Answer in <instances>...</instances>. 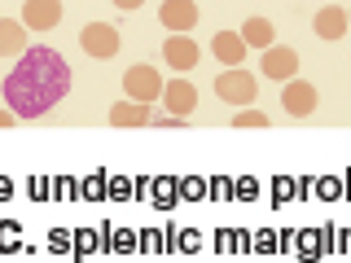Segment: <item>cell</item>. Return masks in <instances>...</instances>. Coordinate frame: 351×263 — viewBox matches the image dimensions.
Instances as JSON below:
<instances>
[{
  "label": "cell",
  "mask_w": 351,
  "mask_h": 263,
  "mask_svg": "<svg viewBox=\"0 0 351 263\" xmlns=\"http://www.w3.org/2000/svg\"><path fill=\"white\" fill-rule=\"evenodd\" d=\"M162 62H167L176 75H189L193 66L202 62V49L189 40V31H171V36L162 40Z\"/></svg>",
  "instance_id": "obj_6"
},
{
  "label": "cell",
  "mask_w": 351,
  "mask_h": 263,
  "mask_svg": "<svg viewBox=\"0 0 351 263\" xmlns=\"http://www.w3.org/2000/svg\"><path fill=\"white\" fill-rule=\"evenodd\" d=\"M228 123H233V127H268L272 118H268V114H259L255 105H241V114H233Z\"/></svg>",
  "instance_id": "obj_16"
},
{
  "label": "cell",
  "mask_w": 351,
  "mask_h": 263,
  "mask_svg": "<svg viewBox=\"0 0 351 263\" xmlns=\"http://www.w3.org/2000/svg\"><path fill=\"white\" fill-rule=\"evenodd\" d=\"M71 84H75L71 62L58 49H49V44H36L22 58H14V71L0 84V97H5V105L18 118H40L71 92Z\"/></svg>",
  "instance_id": "obj_1"
},
{
  "label": "cell",
  "mask_w": 351,
  "mask_h": 263,
  "mask_svg": "<svg viewBox=\"0 0 351 263\" xmlns=\"http://www.w3.org/2000/svg\"><path fill=\"white\" fill-rule=\"evenodd\" d=\"M110 127H149V105L145 101H132V97H123V101L110 105Z\"/></svg>",
  "instance_id": "obj_14"
},
{
  "label": "cell",
  "mask_w": 351,
  "mask_h": 263,
  "mask_svg": "<svg viewBox=\"0 0 351 263\" xmlns=\"http://www.w3.org/2000/svg\"><path fill=\"white\" fill-rule=\"evenodd\" d=\"M141 5H145V0H114V9H123V14H136Z\"/></svg>",
  "instance_id": "obj_17"
},
{
  "label": "cell",
  "mask_w": 351,
  "mask_h": 263,
  "mask_svg": "<svg viewBox=\"0 0 351 263\" xmlns=\"http://www.w3.org/2000/svg\"><path fill=\"white\" fill-rule=\"evenodd\" d=\"M22 22L27 31H53L62 22V0H22Z\"/></svg>",
  "instance_id": "obj_10"
},
{
  "label": "cell",
  "mask_w": 351,
  "mask_h": 263,
  "mask_svg": "<svg viewBox=\"0 0 351 263\" xmlns=\"http://www.w3.org/2000/svg\"><path fill=\"white\" fill-rule=\"evenodd\" d=\"M31 49V31L22 18H0V58H22Z\"/></svg>",
  "instance_id": "obj_13"
},
{
  "label": "cell",
  "mask_w": 351,
  "mask_h": 263,
  "mask_svg": "<svg viewBox=\"0 0 351 263\" xmlns=\"http://www.w3.org/2000/svg\"><path fill=\"white\" fill-rule=\"evenodd\" d=\"M215 97L224 105H255V97H259V79L246 71V66H224V71L215 75Z\"/></svg>",
  "instance_id": "obj_2"
},
{
  "label": "cell",
  "mask_w": 351,
  "mask_h": 263,
  "mask_svg": "<svg viewBox=\"0 0 351 263\" xmlns=\"http://www.w3.org/2000/svg\"><path fill=\"white\" fill-rule=\"evenodd\" d=\"M158 22L167 27V36H171V31H193L197 27V5H193V0H162Z\"/></svg>",
  "instance_id": "obj_12"
},
{
  "label": "cell",
  "mask_w": 351,
  "mask_h": 263,
  "mask_svg": "<svg viewBox=\"0 0 351 263\" xmlns=\"http://www.w3.org/2000/svg\"><path fill=\"white\" fill-rule=\"evenodd\" d=\"M162 84H167V79H162L154 66H145V62H136V66L123 71V92L132 97V101H145V105L162 101Z\"/></svg>",
  "instance_id": "obj_3"
},
{
  "label": "cell",
  "mask_w": 351,
  "mask_h": 263,
  "mask_svg": "<svg viewBox=\"0 0 351 263\" xmlns=\"http://www.w3.org/2000/svg\"><path fill=\"white\" fill-rule=\"evenodd\" d=\"M316 105H321V97H316V84L299 79V75L281 84V110H285V114H294V118H312V114H316Z\"/></svg>",
  "instance_id": "obj_4"
},
{
  "label": "cell",
  "mask_w": 351,
  "mask_h": 263,
  "mask_svg": "<svg viewBox=\"0 0 351 263\" xmlns=\"http://www.w3.org/2000/svg\"><path fill=\"white\" fill-rule=\"evenodd\" d=\"M162 105H167V114L189 118L193 110H197V88H193V79H167V84H162Z\"/></svg>",
  "instance_id": "obj_9"
},
{
  "label": "cell",
  "mask_w": 351,
  "mask_h": 263,
  "mask_svg": "<svg viewBox=\"0 0 351 263\" xmlns=\"http://www.w3.org/2000/svg\"><path fill=\"white\" fill-rule=\"evenodd\" d=\"M259 71H263V79L285 84V79H294V75H299V53H294L290 44H268V49H263Z\"/></svg>",
  "instance_id": "obj_7"
},
{
  "label": "cell",
  "mask_w": 351,
  "mask_h": 263,
  "mask_svg": "<svg viewBox=\"0 0 351 263\" xmlns=\"http://www.w3.org/2000/svg\"><path fill=\"white\" fill-rule=\"evenodd\" d=\"M80 44H84L88 58H97V62H110L123 49V44H119V27H110V22H88L80 31Z\"/></svg>",
  "instance_id": "obj_5"
},
{
  "label": "cell",
  "mask_w": 351,
  "mask_h": 263,
  "mask_svg": "<svg viewBox=\"0 0 351 263\" xmlns=\"http://www.w3.org/2000/svg\"><path fill=\"white\" fill-rule=\"evenodd\" d=\"M312 31H316V40H343L347 31H351V22H347V9L343 5H325V9H316V18H312Z\"/></svg>",
  "instance_id": "obj_11"
},
{
  "label": "cell",
  "mask_w": 351,
  "mask_h": 263,
  "mask_svg": "<svg viewBox=\"0 0 351 263\" xmlns=\"http://www.w3.org/2000/svg\"><path fill=\"white\" fill-rule=\"evenodd\" d=\"M246 53L250 44L241 40V31H215L211 36V58L219 66H246Z\"/></svg>",
  "instance_id": "obj_8"
},
{
  "label": "cell",
  "mask_w": 351,
  "mask_h": 263,
  "mask_svg": "<svg viewBox=\"0 0 351 263\" xmlns=\"http://www.w3.org/2000/svg\"><path fill=\"white\" fill-rule=\"evenodd\" d=\"M347 22H351V9H347Z\"/></svg>",
  "instance_id": "obj_19"
},
{
  "label": "cell",
  "mask_w": 351,
  "mask_h": 263,
  "mask_svg": "<svg viewBox=\"0 0 351 263\" xmlns=\"http://www.w3.org/2000/svg\"><path fill=\"white\" fill-rule=\"evenodd\" d=\"M14 123H18V114H14V110L5 105V110H0V127H14Z\"/></svg>",
  "instance_id": "obj_18"
},
{
  "label": "cell",
  "mask_w": 351,
  "mask_h": 263,
  "mask_svg": "<svg viewBox=\"0 0 351 263\" xmlns=\"http://www.w3.org/2000/svg\"><path fill=\"white\" fill-rule=\"evenodd\" d=\"M241 40L250 44V49H268V44H277V27H272L268 18H246V27H241Z\"/></svg>",
  "instance_id": "obj_15"
}]
</instances>
